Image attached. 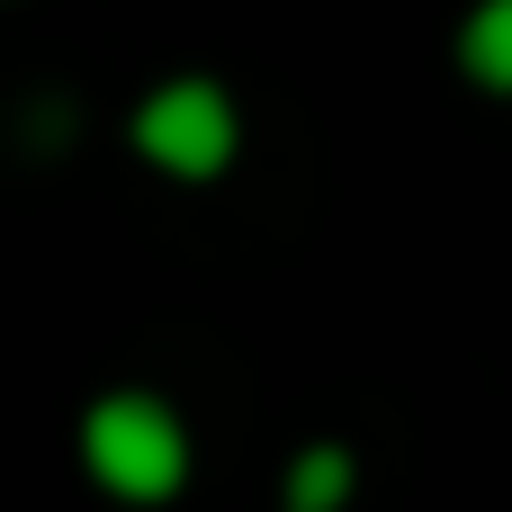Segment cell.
I'll list each match as a JSON object with an SVG mask.
<instances>
[{
	"label": "cell",
	"mask_w": 512,
	"mask_h": 512,
	"mask_svg": "<svg viewBox=\"0 0 512 512\" xmlns=\"http://www.w3.org/2000/svg\"><path fill=\"white\" fill-rule=\"evenodd\" d=\"M81 468L117 504H162L189 477V432H180V414L153 387H108L81 414Z\"/></svg>",
	"instance_id": "cell-1"
},
{
	"label": "cell",
	"mask_w": 512,
	"mask_h": 512,
	"mask_svg": "<svg viewBox=\"0 0 512 512\" xmlns=\"http://www.w3.org/2000/svg\"><path fill=\"white\" fill-rule=\"evenodd\" d=\"M126 144H135L162 180H216V171H234V153H243V108H234L225 81L171 72V81H153V90L135 99Z\"/></svg>",
	"instance_id": "cell-2"
},
{
	"label": "cell",
	"mask_w": 512,
	"mask_h": 512,
	"mask_svg": "<svg viewBox=\"0 0 512 512\" xmlns=\"http://www.w3.org/2000/svg\"><path fill=\"white\" fill-rule=\"evenodd\" d=\"M459 72H468L477 90L512 99V0H477V9H468V27H459Z\"/></svg>",
	"instance_id": "cell-3"
},
{
	"label": "cell",
	"mask_w": 512,
	"mask_h": 512,
	"mask_svg": "<svg viewBox=\"0 0 512 512\" xmlns=\"http://www.w3.org/2000/svg\"><path fill=\"white\" fill-rule=\"evenodd\" d=\"M351 486H360V468H351V450H342V441H306V450L288 459V504H297V512L351 504Z\"/></svg>",
	"instance_id": "cell-4"
}]
</instances>
